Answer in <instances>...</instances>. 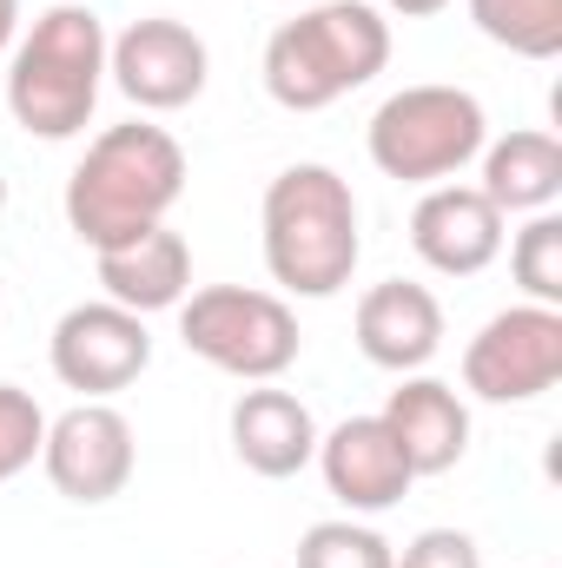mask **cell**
<instances>
[{
    "mask_svg": "<svg viewBox=\"0 0 562 568\" xmlns=\"http://www.w3.org/2000/svg\"><path fill=\"white\" fill-rule=\"evenodd\" d=\"M318 476L324 489L351 509V516H384L411 496V463L398 449V436L384 429V417H344L331 436H318Z\"/></svg>",
    "mask_w": 562,
    "mask_h": 568,
    "instance_id": "obj_11",
    "label": "cell"
},
{
    "mask_svg": "<svg viewBox=\"0 0 562 568\" xmlns=\"http://www.w3.org/2000/svg\"><path fill=\"white\" fill-rule=\"evenodd\" d=\"M510 272H516L530 304H556L562 311V219L556 212H530V225L510 245Z\"/></svg>",
    "mask_w": 562,
    "mask_h": 568,
    "instance_id": "obj_20",
    "label": "cell"
},
{
    "mask_svg": "<svg viewBox=\"0 0 562 568\" xmlns=\"http://www.w3.org/2000/svg\"><path fill=\"white\" fill-rule=\"evenodd\" d=\"M483 159V199L510 219V212H550L562 199V140L556 133H536V126H523V133H503L496 145H483L476 152Z\"/></svg>",
    "mask_w": 562,
    "mask_h": 568,
    "instance_id": "obj_17",
    "label": "cell"
},
{
    "mask_svg": "<svg viewBox=\"0 0 562 568\" xmlns=\"http://www.w3.org/2000/svg\"><path fill=\"white\" fill-rule=\"evenodd\" d=\"M232 456L252 476L284 483V476L311 469V456H318V417L291 390H279V384H252L232 404Z\"/></svg>",
    "mask_w": 562,
    "mask_h": 568,
    "instance_id": "obj_14",
    "label": "cell"
},
{
    "mask_svg": "<svg viewBox=\"0 0 562 568\" xmlns=\"http://www.w3.org/2000/svg\"><path fill=\"white\" fill-rule=\"evenodd\" d=\"M378 417L398 436L411 476H443V469H456L463 449H470V404H463L443 377H404Z\"/></svg>",
    "mask_w": 562,
    "mask_h": 568,
    "instance_id": "obj_15",
    "label": "cell"
},
{
    "mask_svg": "<svg viewBox=\"0 0 562 568\" xmlns=\"http://www.w3.org/2000/svg\"><path fill=\"white\" fill-rule=\"evenodd\" d=\"M40 469H47V483H53L67 503H80V509L113 503V496L133 483V469H140L133 424H127L113 404H93V397H87V404H73V410H60V417L47 424Z\"/></svg>",
    "mask_w": 562,
    "mask_h": 568,
    "instance_id": "obj_9",
    "label": "cell"
},
{
    "mask_svg": "<svg viewBox=\"0 0 562 568\" xmlns=\"http://www.w3.org/2000/svg\"><path fill=\"white\" fill-rule=\"evenodd\" d=\"M107 87V20L93 7H47L7 53V113L33 140L87 133Z\"/></svg>",
    "mask_w": 562,
    "mask_h": 568,
    "instance_id": "obj_3",
    "label": "cell"
},
{
    "mask_svg": "<svg viewBox=\"0 0 562 568\" xmlns=\"http://www.w3.org/2000/svg\"><path fill=\"white\" fill-rule=\"evenodd\" d=\"M13 33H20V0H0V53H13Z\"/></svg>",
    "mask_w": 562,
    "mask_h": 568,
    "instance_id": "obj_24",
    "label": "cell"
},
{
    "mask_svg": "<svg viewBox=\"0 0 562 568\" xmlns=\"http://www.w3.org/2000/svg\"><path fill=\"white\" fill-rule=\"evenodd\" d=\"M107 73L140 113H179L205 93L212 53L185 20L152 13V20H133L120 40H107Z\"/></svg>",
    "mask_w": 562,
    "mask_h": 568,
    "instance_id": "obj_10",
    "label": "cell"
},
{
    "mask_svg": "<svg viewBox=\"0 0 562 568\" xmlns=\"http://www.w3.org/2000/svg\"><path fill=\"white\" fill-rule=\"evenodd\" d=\"M351 331H358L364 364L398 371V377H418L423 364L443 351V304H436V291L418 284V278H384L358 297Z\"/></svg>",
    "mask_w": 562,
    "mask_h": 568,
    "instance_id": "obj_13",
    "label": "cell"
},
{
    "mask_svg": "<svg viewBox=\"0 0 562 568\" xmlns=\"http://www.w3.org/2000/svg\"><path fill=\"white\" fill-rule=\"evenodd\" d=\"M391 568H483V549L463 529H423L404 542V556H391Z\"/></svg>",
    "mask_w": 562,
    "mask_h": 568,
    "instance_id": "obj_22",
    "label": "cell"
},
{
    "mask_svg": "<svg viewBox=\"0 0 562 568\" xmlns=\"http://www.w3.org/2000/svg\"><path fill=\"white\" fill-rule=\"evenodd\" d=\"M0 225H7V172H0Z\"/></svg>",
    "mask_w": 562,
    "mask_h": 568,
    "instance_id": "obj_25",
    "label": "cell"
},
{
    "mask_svg": "<svg viewBox=\"0 0 562 568\" xmlns=\"http://www.w3.org/2000/svg\"><path fill=\"white\" fill-rule=\"evenodd\" d=\"M483 145H490L483 100L470 87H443V80L391 93L364 126L371 165L398 185H450Z\"/></svg>",
    "mask_w": 562,
    "mask_h": 568,
    "instance_id": "obj_5",
    "label": "cell"
},
{
    "mask_svg": "<svg viewBox=\"0 0 562 568\" xmlns=\"http://www.w3.org/2000/svg\"><path fill=\"white\" fill-rule=\"evenodd\" d=\"M259 232H265V272L291 297H338L364 258L358 192H351V179H338L318 159L284 165L265 185Z\"/></svg>",
    "mask_w": 562,
    "mask_h": 568,
    "instance_id": "obj_2",
    "label": "cell"
},
{
    "mask_svg": "<svg viewBox=\"0 0 562 568\" xmlns=\"http://www.w3.org/2000/svg\"><path fill=\"white\" fill-rule=\"evenodd\" d=\"M470 20L483 40L510 47L516 60H556L562 53V0H470Z\"/></svg>",
    "mask_w": 562,
    "mask_h": 568,
    "instance_id": "obj_18",
    "label": "cell"
},
{
    "mask_svg": "<svg viewBox=\"0 0 562 568\" xmlns=\"http://www.w3.org/2000/svg\"><path fill=\"white\" fill-rule=\"evenodd\" d=\"M411 252L436 278H476L503 252V212L476 185H430L411 212Z\"/></svg>",
    "mask_w": 562,
    "mask_h": 568,
    "instance_id": "obj_12",
    "label": "cell"
},
{
    "mask_svg": "<svg viewBox=\"0 0 562 568\" xmlns=\"http://www.w3.org/2000/svg\"><path fill=\"white\" fill-rule=\"evenodd\" d=\"M384 7H391L398 20H430V13H443L450 0H384Z\"/></svg>",
    "mask_w": 562,
    "mask_h": 568,
    "instance_id": "obj_23",
    "label": "cell"
},
{
    "mask_svg": "<svg viewBox=\"0 0 562 568\" xmlns=\"http://www.w3.org/2000/svg\"><path fill=\"white\" fill-rule=\"evenodd\" d=\"M562 384V311L510 304L463 344V390L483 404H536Z\"/></svg>",
    "mask_w": 562,
    "mask_h": 568,
    "instance_id": "obj_7",
    "label": "cell"
},
{
    "mask_svg": "<svg viewBox=\"0 0 562 568\" xmlns=\"http://www.w3.org/2000/svg\"><path fill=\"white\" fill-rule=\"evenodd\" d=\"M100 258V291L120 304V311H179L185 291H192V245L172 232V225H152L133 245H113V252H93Z\"/></svg>",
    "mask_w": 562,
    "mask_h": 568,
    "instance_id": "obj_16",
    "label": "cell"
},
{
    "mask_svg": "<svg viewBox=\"0 0 562 568\" xmlns=\"http://www.w3.org/2000/svg\"><path fill=\"white\" fill-rule=\"evenodd\" d=\"M40 443H47V410L20 384H0V483H13L20 469H33Z\"/></svg>",
    "mask_w": 562,
    "mask_h": 568,
    "instance_id": "obj_21",
    "label": "cell"
},
{
    "mask_svg": "<svg viewBox=\"0 0 562 568\" xmlns=\"http://www.w3.org/2000/svg\"><path fill=\"white\" fill-rule=\"evenodd\" d=\"M179 337L199 364L239 377V384H279L298 364V311L279 291L259 284H205L179 304Z\"/></svg>",
    "mask_w": 562,
    "mask_h": 568,
    "instance_id": "obj_6",
    "label": "cell"
},
{
    "mask_svg": "<svg viewBox=\"0 0 562 568\" xmlns=\"http://www.w3.org/2000/svg\"><path fill=\"white\" fill-rule=\"evenodd\" d=\"M179 199H185V145L165 126L127 120L87 145L60 205H67V225L80 245L113 252V245L145 239L152 225H165V212Z\"/></svg>",
    "mask_w": 562,
    "mask_h": 568,
    "instance_id": "obj_1",
    "label": "cell"
},
{
    "mask_svg": "<svg viewBox=\"0 0 562 568\" xmlns=\"http://www.w3.org/2000/svg\"><path fill=\"white\" fill-rule=\"evenodd\" d=\"M391 67V20L371 0H318L265 40V93L284 113H324Z\"/></svg>",
    "mask_w": 562,
    "mask_h": 568,
    "instance_id": "obj_4",
    "label": "cell"
},
{
    "mask_svg": "<svg viewBox=\"0 0 562 568\" xmlns=\"http://www.w3.org/2000/svg\"><path fill=\"white\" fill-rule=\"evenodd\" d=\"M47 364H53V377H60L67 390L107 404V397H120L127 384L145 377V364H152V331H145L140 311H120L113 297L73 304V311L53 324V337H47Z\"/></svg>",
    "mask_w": 562,
    "mask_h": 568,
    "instance_id": "obj_8",
    "label": "cell"
},
{
    "mask_svg": "<svg viewBox=\"0 0 562 568\" xmlns=\"http://www.w3.org/2000/svg\"><path fill=\"white\" fill-rule=\"evenodd\" d=\"M391 542L371 529V523H351V516H331V523H311L298 536V568H391Z\"/></svg>",
    "mask_w": 562,
    "mask_h": 568,
    "instance_id": "obj_19",
    "label": "cell"
}]
</instances>
